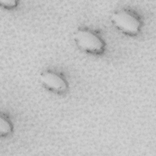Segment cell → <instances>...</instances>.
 Instances as JSON below:
<instances>
[{
    "instance_id": "obj_4",
    "label": "cell",
    "mask_w": 156,
    "mask_h": 156,
    "mask_svg": "<svg viewBox=\"0 0 156 156\" xmlns=\"http://www.w3.org/2000/svg\"><path fill=\"white\" fill-rule=\"evenodd\" d=\"M11 125L10 122L5 119L2 117H1L0 119V133L1 135H7L11 131Z\"/></svg>"
},
{
    "instance_id": "obj_1",
    "label": "cell",
    "mask_w": 156,
    "mask_h": 156,
    "mask_svg": "<svg viewBox=\"0 0 156 156\" xmlns=\"http://www.w3.org/2000/svg\"><path fill=\"white\" fill-rule=\"evenodd\" d=\"M74 41L79 48L89 53L99 54L104 49L101 38L89 30H77L74 35Z\"/></svg>"
},
{
    "instance_id": "obj_2",
    "label": "cell",
    "mask_w": 156,
    "mask_h": 156,
    "mask_svg": "<svg viewBox=\"0 0 156 156\" xmlns=\"http://www.w3.org/2000/svg\"><path fill=\"white\" fill-rule=\"evenodd\" d=\"M113 24L121 32L128 35H135L140 30V21L136 16L126 10H119L112 16Z\"/></svg>"
},
{
    "instance_id": "obj_3",
    "label": "cell",
    "mask_w": 156,
    "mask_h": 156,
    "mask_svg": "<svg viewBox=\"0 0 156 156\" xmlns=\"http://www.w3.org/2000/svg\"><path fill=\"white\" fill-rule=\"evenodd\" d=\"M40 80L44 86L54 92L61 93L67 88L66 81L60 76L54 72H44L40 76Z\"/></svg>"
},
{
    "instance_id": "obj_5",
    "label": "cell",
    "mask_w": 156,
    "mask_h": 156,
    "mask_svg": "<svg viewBox=\"0 0 156 156\" xmlns=\"http://www.w3.org/2000/svg\"><path fill=\"white\" fill-rule=\"evenodd\" d=\"M0 2L6 7H12L16 4V2L13 0H1Z\"/></svg>"
}]
</instances>
